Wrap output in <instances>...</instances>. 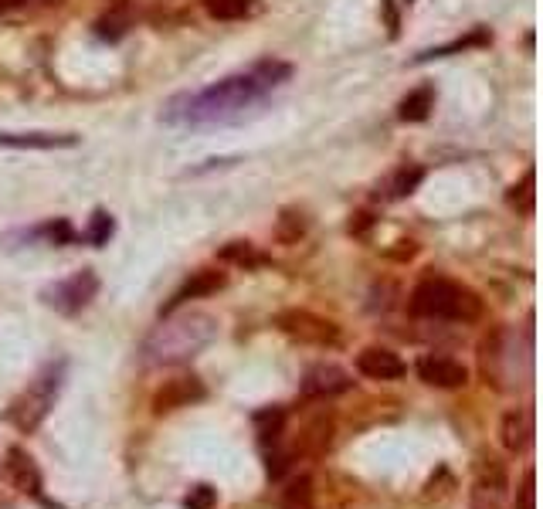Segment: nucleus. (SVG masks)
<instances>
[{"mask_svg":"<svg viewBox=\"0 0 543 509\" xmlns=\"http://www.w3.org/2000/svg\"><path fill=\"white\" fill-rule=\"evenodd\" d=\"M289 75L292 68L286 62L262 58V62H255L248 72L221 79L218 85H211V89L191 92V96H177L167 106V119L170 123H191V126L238 123V119L248 116V109L262 106V99L269 96L272 89H279Z\"/></svg>","mask_w":543,"mask_h":509,"instance_id":"1","label":"nucleus"},{"mask_svg":"<svg viewBox=\"0 0 543 509\" xmlns=\"http://www.w3.org/2000/svg\"><path fill=\"white\" fill-rule=\"evenodd\" d=\"M218 336V319L201 309L187 313H167L163 323L143 340V364L150 367H174L194 360L201 350H208Z\"/></svg>","mask_w":543,"mask_h":509,"instance_id":"2","label":"nucleus"},{"mask_svg":"<svg viewBox=\"0 0 543 509\" xmlns=\"http://www.w3.org/2000/svg\"><path fill=\"white\" fill-rule=\"evenodd\" d=\"M411 313L428 319H459V323H472L482 316V299L472 289L459 286L442 275H428L421 279L415 292H411Z\"/></svg>","mask_w":543,"mask_h":509,"instance_id":"3","label":"nucleus"},{"mask_svg":"<svg viewBox=\"0 0 543 509\" xmlns=\"http://www.w3.org/2000/svg\"><path fill=\"white\" fill-rule=\"evenodd\" d=\"M62 377H65V364H48L31 381L28 391H24L21 398L11 404L7 418H11L21 431H34V428L41 425V421L48 418L51 404H55L58 391H62Z\"/></svg>","mask_w":543,"mask_h":509,"instance_id":"4","label":"nucleus"},{"mask_svg":"<svg viewBox=\"0 0 543 509\" xmlns=\"http://www.w3.org/2000/svg\"><path fill=\"white\" fill-rule=\"evenodd\" d=\"M275 326L286 336H292V340L313 343V347H336L340 343V326L309 313V309H286V313L275 316Z\"/></svg>","mask_w":543,"mask_h":509,"instance_id":"5","label":"nucleus"},{"mask_svg":"<svg viewBox=\"0 0 543 509\" xmlns=\"http://www.w3.org/2000/svg\"><path fill=\"white\" fill-rule=\"evenodd\" d=\"M96 292H99V275L92 269H82L62 282H55L51 289H45L41 299H45L51 309H58V313L72 316V313H82V309L96 299Z\"/></svg>","mask_w":543,"mask_h":509,"instance_id":"6","label":"nucleus"},{"mask_svg":"<svg viewBox=\"0 0 543 509\" xmlns=\"http://www.w3.org/2000/svg\"><path fill=\"white\" fill-rule=\"evenodd\" d=\"M506 496V469L493 455L476 462V486H472V509H499Z\"/></svg>","mask_w":543,"mask_h":509,"instance_id":"7","label":"nucleus"},{"mask_svg":"<svg viewBox=\"0 0 543 509\" xmlns=\"http://www.w3.org/2000/svg\"><path fill=\"white\" fill-rule=\"evenodd\" d=\"M204 384L201 377L194 374H184V377H174L153 394V414H170V411H180V408H191L194 401H204Z\"/></svg>","mask_w":543,"mask_h":509,"instance_id":"8","label":"nucleus"},{"mask_svg":"<svg viewBox=\"0 0 543 509\" xmlns=\"http://www.w3.org/2000/svg\"><path fill=\"white\" fill-rule=\"evenodd\" d=\"M353 387V377L336 364H316L303 377V398H336Z\"/></svg>","mask_w":543,"mask_h":509,"instance_id":"9","label":"nucleus"},{"mask_svg":"<svg viewBox=\"0 0 543 509\" xmlns=\"http://www.w3.org/2000/svg\"><path fill=\"white\" fill-rule=\"evenodd\" d=\"M357 370L364 377H370V381H398V377H404V360L398 357L394 350L387 347H367L357 353Z\"/></svg>","mask_w":543,"mask_h":509,"instance_id":"10","label":"nucleus"},{"mask_svg":"<svg viewBox=\"0 0 543 509\" xmlns=\"http://www.w3.org/2000/svg\"><path fill=\"white\" fill-rule=\"evenodd\" d=\"M418 374L425 384L432 387H445V391H452V387H462L469 381V370H465L459 360L452 357H421L418 360Z\"/></svg>","mask_w":543,"mask_h":509,"instance_id":"11","label":"nucleus"},{"mask_svg":"<svg viewBox=\"0 0 543 509\" xmlns=\"http://www.w3.org/2000/svg\"><path fill=\"white\" fill-rule=\"evenodd\" d=\"M224 272H214V269H204V272H194V279H187L184 286H180L174 296H170V303L163 306V316L167 313H174V309H180L184 303H191V299L197 296H211V292H218L224 289Z\"/></svg>","mask_w":543,"mask_h":509,"instance_id":"12","label":"nucleus"},{"mask_svg":"<svg viewBox=\"0 0 543 509\" xmlns=\"http://www.w3.org/2000/svg\"><path fill=\"white\" fill-rule=\"evenodd\" d=\"M79 136L72 133H0V146H14V150H58V146H75Z\"/></svg>","mask_w":543,"mask_h":509,"instance_id":"13","label":"nucleus"},{"mask_svg":"<svg viewBox=\"0 0 543 509\" xmlns=\"http://www.w3.org/2000/svg\"><path fill=\"white\" fill-rule=\"evenodd\" d=\"M7 472H11L14 486L21 489V493L41 496V472L24 448H11V452H7Z\"/></svg>","mask_w":543,"mask_h":509,"instance_id":"14","label":"nucleus"},{"mask_svg":"<svg viewBox=\"0 0 543 509\" xmlns=\"http://www.w3.org/2000/svg\"><path fill=\"white\" fill-rule=\"evenodd\" d=\"M533 438V421L527 411H506L503 414V428H499V442L506 452L520 455Z\"/></svg>","mask_w":543,"mask_h":509,"instance_id":"15","label":"nucleus"},{"mask_svg":"<svg viewBox=\"0 0 543 509\" xmlns=\"http://www.w3.org/2000/svg\"><path fill=\"white\" fill-rule=\"evenodd\" d=\"M435 109V89L432 85H421V89L408 92V96L401 99V109L398 116L404 119V123H421V119H428Z\"/></svg>","mask_w":543,"mask_h":509,"instance_id":"16","label":"nucleus"},{"mask_svg":"<svg viewBox=\"0 0 543 509\" xmlns=\"http://www.w3.org/2000/svg\"><path fill=\"white\" fill-rule=\"evenodd\" d=\"M126 28H129V4L126 0H109V11L96 21L99 38L116 41V38H123Z\"/></svg>","mask_w":543,"mask_h":509,"instance_id":"17","label":"nucleus"},{"mask_svg":"<svg viewBox=\"0 0 543 509\" xmlns=\"http://www.w3.org/2000/svg\"><path fill=\"white\" fill-rule=\"evenodd\" d=\"M306 231H309V218L299 207H286V211L279 214V221H275V238H279L282 245H296Z\"/></svg>","mask_w":543,"mask_h":509,"instance_id":"18","label":"nucleus"},{"mask_svg":"<svg viewBox=\"0 0 543 509\" xmlns=\"http://www.w3.org/2000/svg\"><path fill=\"white\" fill-rule=\"evenodd\" d=\"M255 428H258V442L262 445H275L282 435V428H286V414L279 408H265L255 414Z\"/></svg>","mask_w":543,"mask_h":509,"instance_id":"19","label":"nucleus"},{"mask_svg":"<svg viewBox=\"0 0 543 509\" xmlns=\"http://www.w3.org/2000/svg\"><path fill=\"white\" fill-rule=\"evenodd\" d=\"M221 262L241 265V269H258V265H265V255L255 252V245H248V241H231V245L221 248Z\"/></svg>","mask_w":543,"mask_h":509,"instance_id":"20","label":"nucleus"},{"mask_svg":"<svg viewBox=\"0 0 543 509\" xmlns=\"http://www.w3.org/2000/svg\"><path fill=\"white\" fill-rule=\"evenodd\" d=\"M316 496H313V479L299 476L289 482V489L282 493V509H313Z\"/></svg>","mask_w":543,"mask_h":509,"instance_id":"21","label":"nucleus"},{"mask_svg":"<svg viewBox=\"0 0 543 509\" xmlns=\"http://www.w3.org/2000/svg\"><path fill=\"white\" fill-rule=\"evenodd\" d=\"M421 177H425V170H421V167H401L398 174L387 180V197H391V201H401V197L415 194Z\"/></svg>","mask_w":543,"mask_h":509,"instance_id":"22","label":"nucleus"},{"mask_svg":"<svg viewBox=\"0 0 543 509\" xmlns=\"http://www.w3.org/2000/svg\"><path fill=\"white\" fill-rule=\"evenodd\" d=\"M211 17L218 21H235V17H245L255 7V0H204Z\"/></svg>","mask_w":543,"mask_h":509,"instance_id":"23","label":"nucleus"},{"mask_svg":"<svg viewBox=\"0 0 543 509\" xmlns=\"http://www.w3.org/2000/svg\"><path fill=\"white\" fill-rule=\"evenodd\" d=\"M533 187H537V177L527 174V177H523L520 184H516L513 191H510V204H513L520 214H533V197H537V194H533Z\"/></svg>","mask_w":543,"mask_h":509,"instance_id":"24","label":"nucleus"},{"mask_svg":"<svg viewBox=\"0 0 543 509\" xmlns=\"http://www.w3.org/2000/svg\"><path fill=\"white\" fill-rule=\"evenodd\" d=\"M112 231H116V221H112V214L106 211H96L92 214V224H89V231H85V238L92 241V245H106V241L112 238Z\"/></svg>","mask_w":543,"mask_h":509,"instance_id":"25","label":"nucleus"},{"mask_svg":"<svg viewBox=\"0 0 543 509\" xmlns=\"http://www.w3.org/2000/svg\"><path fill=\"white\" fill-rule=\"evenodd\" d=\"M516 509H537V472L527 469L516 489Z\"/></svg>","mask_w":543,"mask_h":509,"instance_id":"26","label":"nucleus"},{"mask_svg":"<svg viewBox=\"0 0 543 509\" xmlns=\"http://www.w3.org/2000/svg\"><path fill=\"white\" fill-rule=\"evenodd\" d=\"M184 506H187V509H214V506H218V489L194 486L191 493L184 496Z\"/></svg>","mask_w":543,"mask_h":509,"instance_id":"27","label":"nucleus"},{"mask_svg":"<svg viewBox=\"0 0 543 509\" xmlns=\"http://www.w3.org/2000/svg\"><path fill=\"white\" fill-rule=\"evenodd\" d=\"M45 235L55 241V245H65V241L75 238V231H72V224H68V221H55V224H48V228H45Z\"/></svg>","mask_w":543,"mask_h":509,"instance_id":"28","label":"nucleus"},{"mask_svg":"<svg viewBox=\"0 0 543 509\" xmlns=\"http://www.w3.org/2000/svg\"><path fill=\"white\" fill-rule=\"evenodd\" d=\"M398 245L401 248H391V252H387V255H391V258H401V262H404V258H411V255H415L418 252V245H415V241H398Z\"/></svg>","mask_w":543,"mask_h":509,"instance_id":"29","label":"nucleus"},{"mask_svg":"<svg viewBox=\"0 0 543 509\" xmlns=\"http://www.w3.org/2000/svg\"><path fill=\"white\" fill-rule=\"evenodd\" d=\"M370 224H374V218H370V214H357V218L350 221V231H353V235H364Z\"/></svg>","mask_w":543,"mask_h":509,"instance_id":"30","label":"nucleus"},{"mask_svg":"<svg viewBox=\"0 0 543 509\" xmlns=\"http://www.w3.org/2000/svg\"><path fill=\"white\" fill-rule=\"evenodd\" d=\"M14 4H28V0H14ZM45 4H62V0H45Z\"/></svg>","mask_w":543,"mask_h":509,"instance_id":"31","label":"nucleus"},{"mask_svg":"<svg viewBox=\"0 0 543 509\" xmlns=\"http://www.w3.org/2000/svg\"><path fill=\"white\" fill-rule=\"evenodd\" d=\"M0 509H4V503H0Z\"/></svg>","mask_w":543,"mask_h":509,"instance_id":"32","label":"nucleus"}]
</instances>
